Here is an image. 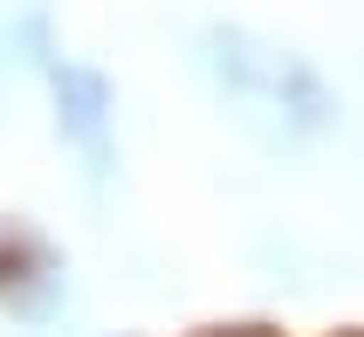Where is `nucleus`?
<instances>
[{"label": "nucleus", "mask_w": 364, "mask_h": 337, "mask_svg": "<svg viewBox=\"0 0 364 337\" xmlns=\"http://www.w3.org/2000/svg\"><path fill=\"white\" fill-rule=\"evenodd\" d=\"M206 69L220 83L227 110L268 145H296L316 138L337 118V97L323 90V76L303 56H289L275 41H255L247 28H213L206 35Z\"/></svg>", "instance_id": "1"}, {"label": "nucleus", "mask_w": 364, "mask_h": 337, "mask_svg": "<svg viewBox=\"0 0 364 337\" xmlns=\"http://www.w3.org/2000/svg\"><path fill=\"white\" fill-rule=\"evenodd\" d=\"M55 103H62L69 138L103 165V118H110V90H103V76H97V69H55Z\"/></svg>", "instance_id": "2"}]
</instances>
